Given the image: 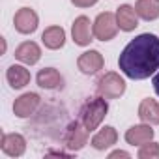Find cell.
<instances>
[{
    "label": "cell",
    "instance_id": "277c9868",
    "mask_svg": "<svg viewBox=\"0 0 159 159\" xmlns=\"http://www.w3.org/2000/svg\"><path fill=\"white\" fill-rule=\"evenodd\" d=\"M94 36L96 39L99 41H111L114 39V36L118 34V21H116V13H111V11H103L96 17L94 25Z\"/></svg>",
    "mask_w": 159,
    "mask_h": 159
},
{
    "label": "cell",
    "instance_id": "5bb4252c",
    "mask_svg": "<svg viewBox=\"0 0 159 159\" xmlns=\"http://www.w3.org/2000/svg\"><path fill=\"white\" fill-rule=\"evenodd\" d=\"M6 79H8V83H10L11 88L21 90V88H25V86L30 83V71H28L25 66H17V64H13V66L8 67V71H6Z\"/></svg>",
    "mask_w": 159,
    "mask_h": 159
},
{
    "label": "cell",
    "instance_id": "52a82bcc",
    "mask_svg": "<svg viewBox=\"0 0 159 159\" xmlns=\"http://www.w3.org/2000/svg\"><path fill=\"white\" fill-rule=\"evenodd\" d=\"M38 23H39L38 13L32 8H21L15 13V17H13V25H15V30L19 34H32V32H36Z\"/></svg>",
    "mask_w": 159,
    "mask_h": 159
},
{
    "label": "cell",
    "instance_id": "8992f818",
    "mask_svg": "<svg viewBox=\"0 0 159 159\" xmlns=\"http://www.w3.org/2000/svg\"><path fill=\"white\" fill-rule=\"evenodd\" d=\"M105 66V60H103V54L99 51H86L79 56L77 60V67L81 69L84 75H96L98 71H101Z\"/></svg>",
    "mask_w": 159,
    "mask_h": 159
},
{
    "label": "cell",
    "instance_id": "9c48e42d",
    "mask_svg": "<svg viewBox=\"0 0 159 159\" xmlns=\"http://www.w3.org/2000/svg\"><path fill=\"white\" fill-rule=\"evenodd\" d=\"M0 148L10 157H21L26 152V140L19 133H4L0 140Z\"/></svg>",
    "mask_w": 159,
    "mask_h": 159
},
{
    "label": "cell",
    "instance_id": "ac0fdd59",
    "mask_svg": "<svg viewBox=\"0 0 159 159\" xmlns=\"http://www.w3.org/2000/svg\"><path fill=\"white\" fill-rule=\"evenodd\" d=\"M116 140H118L116 129H114L112 125H105V127H101V129L92 137V146H94L96 150H107V148H111L112 144H116Z\"/></svg>",
    "mask_w": 159,
    "mask_h": 159
},
{
    "label": "cell",
    "instance_id": "6da1fadb",
    "mask_svg": "<svg viewBox=\"0 0 159 159\" xmlns=\"http://www.w3.org/2000/svg\"><path fill=\"white\" fill-rule=\"evenodd\" d=\"M122 73L129 79H148L159 69V38L155 34H140L131 39L118 58Z\"/></svg>",
    "mask_w": 159,
    "mask_h": 159
},
{
    "label": "cell",
    "instance_id": "e0dca14e",
    "mask_svg": "<svg viewBox=\"0 0 159 159\" xmlns=\"http://www.w3.org/2000/svg\"><path fill=\"white\" fill-rule=\"evenodd\" d=\"M36 81H38V84H39L41 88H45V90H54V88H60V86L64 84L62 75H60L54 67H43V69L38 73Z\"/></svg>",
    "mask_w": 159,
    "mask_h": 159
},
{
    "label": "cell",
    "instance_id": "3957f363",
    "mask_svg": "<svg viewBox=\"0 0 159 159\" xmlns=\"http://www.w3.org/2000/svg\"><path fill=\"white\" fill-rule=\"evenodd\" d=\"M125 92V81L114 71L105 73L98 81V94L105 99H116Z\"/></svg>",
    "mask_w": 159,
    "mask_h": 159
},
{
    "label": "cell",
    "instance_id": "5b68a950",
    "mask_svg": "<svg viewBox=\"0 0 159 159\" xmlns=\"http://www.w3.org/2000/svg\"><path fill=\"white\" fill-rule=\"evenodd\" d=\"M88 129L83 125V122H71L66 129V135H64V144L67 150L71 152H79L83 150L88 142Z\"/></svg>",
    "mask_w": 159,
    "mask_h": 159
},
{
    "label": "cell",
    "instance_id": "7402d4cb",
    "mask_svg": "<svg viewBox=\"0 0 159 159\" xmlns=\"http://www.w3.org/2000/svg\"><path fill=\"white\" fill-rule=\"evenodd\" d=\"M116 157H129V153L124 152V150H116V152H112V153L109 155V159H116Z\"/></svg>",
    "mask_w": 159,
    "mask_h": 159
},
{
    "label": "cell",
    "instance_id": "603a6c76",
    "mask_svg": "<svg viewBox=\"0 0 159 159\" xmlns=\"http://www.w3.org/2000/svg\"><path fill=\"white\" fill-rule=\"evenodd\" d=\"M152 83H153V90H155V94L159 96V71L153 75V81H152Z\"/></svg>",
    "mask_w": 159,
    "mask_h": 159
},
{
    "label": "cell",
    "instance_id": "7a4b0ae2",
    "mask_svg": "<svg viewBox=\"0 0 159 159\" xmlns=\"http://www.w3.org/2000/svg\"><path fill=\"white\" fill-rule=\"evenodd\" d=\"M107 111H109V105L105 101V98H92L88 99L83 109H81V122L83 125L88 129V131H94L101 125L103 118L107 116Z\"/></svg>",
    "mask_w": 159,
    "mask_h": 159
},
{
    "label": "cell",
    "instance_id": "2e32d148",
    "mask_svg": "<svg viewBox=\"0 0 159 159\" xmlns=\"http://www.w3.org/2000/svg\"><path fill=\"white\" fill-rule=\"evenodd\" d=\"M41 41L47 49L51 51H56V49H62L64 43H66V32L62 26H49L43 30L41 34Z\"/></svg>",
    "mask_w": 159,
    "mask_h": 159
},
{
    "label": "cell",
    "instance_id": "7c38bea8",
    "mask_svg": "<svg viewBox=\"0 0 159 159\" xmlns=\"http://www.w3.org/2000/svg\"><path fill=\"white\" fill-rule=\"evenodd\" d=\"M116 21H118V28L124 32H131L139 26V15L135 8L129 4H124L116 10Z\"/></svg>",
    "mask_w": 159,
    "mask_h": 159
},
{
    "label": "cell",
    "instance_id": "4fadbf2b",
    "mask_svg": "<svg viewBox=\"0 0 159 159\" xmlns=\"http://www.w3.org/2000/svg\"><path fill=\"white\" fill-rule=\"evenodd\" d=\"M15 58L23 64H26V66H34L41 58V49L34 41H25L15 49Z\"/></svg>",
    "mask_w": 159,
    "mask_h": 159
},
{
    "label": "cell",
    "instance_id": "ba28073f",
    "mask_svg": "<svg viewBox=\"0 0 159 159\" xmlns=\"http://www.w3.org/2000/svg\"><path fill=\"white\" fill-rule=\"evenodd\" d=\"M92 34H94V28L90 26V19L86 15H81L73 21V26H71V36H73V41L81 47H86L90 45L92 41Z\"/></svg>",
    "mask_w": 159,
    "mask_h": 159
},
{
    "label": "cell",
    "instance_id": "8fae6325",
    "mask_svg": "<svg viewBox=\"0 0 159 159\" xmlns=\"http://www.w3.org/2000/svg\"><path fill=\"white\" fill-rule=\"evenodd\" d=\"M153 139V129L150 124H140V125H133L125 131V142L131 146H142L146 142H150Z\"/></svg>",
    "mask_w": 159,
    "mask_h": 159
},
{
    "label": "cell",
    "instance_id": "44dd1931",
    "mask_svg": "<svg viewBox=\"0 0 159 159\" xmlns=\"http://www.w3.org/2000/svg\"><path fill=\"white\" fill-rule=\"evenodd\" d=\"M71 4L77 8H90V6L98 4V0H71Z\"/></svg>",
    "mask_w": 159,
    "mask_h": 159
},
{
    "label": "cell",
    "instance_id": "30bf717a",
    "mask_svg": "<svg viewBox=\"0 0 159 159\" xmlns=\"http://www.w3.org/2000/svg\"><path fill=\"white\" fill-rule=\"evenodd\" d=\"M39 101H41L39 96L34 94V92L23 94V96L17 98L15 103H13V112H15V116H19V118H28V116H32V114L36 112V109L39 107Z\"/></svg>",
    "mask_w": 159,
    "mask_h": 159
},
{
    "label": "cell",
    "instance_id": "ffe728a7",
    "mask_svg": "<svg viewBox=\"0 0 159 159\" xmlns=\"http://www.w3.org/2000/svg\"><path fill=\"white\" fill-rule=\"evenodd\" d=\"M139 157L140 159H159V142H146L140 146L139 150Z\"/></svg>",
    "mask_w": 159,
    "mask_h": 159
},
{
    "label": "cell",
    "instance_id": "d6986e66",
    "mask_svg": "<svg viewBox=\"0 0 159 159\" xmlns=\"http://www.w3.org/2000/svg\"><path fill=\"white\" fill-rule=\"evenodd\" d=\"M135 11L144 21H155L159 17V0H137Z\"/></svg>",
    "mask_w": 159,
    "mask_h": 159
},
{
    "label": "cell",
    "instance_id": "9a60e30c",
    "mask_svg": "<svg viewBox=\"0 0 159 159\" xmlns=\"http://www.w3.org/2000/svg\"><path fill=\"white\" fill-rule=\"evenodd\" d=\"M139 118L144 124L150 125H159V103L152 98H146L139 105Z\"/></svg>",
    "mask_w": 159,
    "mask_h": 159
}]
</instances>
